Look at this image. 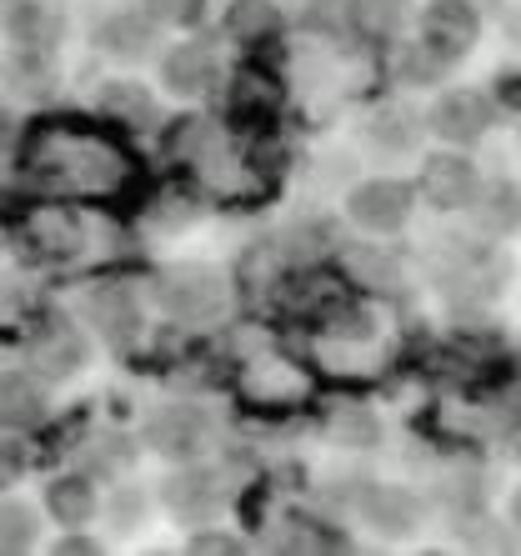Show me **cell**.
Segmentation results:
<instances>
[{
    "label": "cell",
    "mask_w": 521,
    "mask_h": 556,
    "mask_svg": "<svg viewBox=\"0 0 521 556\" xmlns=\"http://www.w3.org/2000/svg\"><path fill=\"white\" fill-rule=\"evenodd\" d=\"M417 181H402V176H366L346 191V220L356 231L377 236V241H391L402 236L417 216Z\"/></svg>",
    "instance_id": "obj_1"
},
{
    "label": "cell",
    "mask_w": 521,
    "mask_h": 556,
    "mask_svg": "<svg viewBox=\"0 0 521 556\" xmlns=\"http://www.w3.org/2000/svg\"><path fill=\"white\" fill-rule=\"evenodd\" d=\"M156 306L170 321H216L226 311V276L206 261H176L156 271Z\"/></svg>",
    "instance_id": "obj_2"
},
{
    "label": "cell",
    "mask_w": 521,
    "mask_h": 556,
    "mask_svg": "<svg viewBox=\"0 0 521 556\" xmlns=\"http://www.w3.org/2000/svg\"><path fill=\"white\" fill-rule=\"evenodd\" d=\"M496 126V101L482 86H446L436 101L427 105V136L456 151H476Z\"/></svg>",
    "instance_id": "obj_3"
},
{
    "label": "cell",
    "mask_w": 521,
    "mask_h": 556,
    "mask_svg": "<svg viewBox=\"0 0 521 556\" xmlns=\"http://www.w3.org/2000/svg\"><path fill=\"white\" fill-rule=\"evenodd\" d=\"M482 166L471 161V151H456V146H436V151L421 155L417 170V195L431 211L456 216V211H471L476 191H482Z\"/></svg>",
    "instance_id": "obj_4"
},
{
    "label": "cell",
    "mask_w": 521,
    "mask_h": 556,
    "mask_svg": "<svg viewBox=\"0 0 521 556\" xmlns=\"http://www.w3.org/2000/svg\"><path fill=\"white\" fill-rule=\"evenodd\" d=\"M482 5L476 0H427L417 15V40L446 65H461L482 40Z\"/></svg>",
    "instance_id": "obj_5"
},
{
    "label": "cell",
    "mask_w": 521,
    "mask_h": 556,
    "mask_svg": "<svg viewBox=\"0 0 521 556\" xmlns=\"http://www.w3.org/2000/svg\"><path fill=\"white\" fill-rule=\"evenodd\" d=\"M161 86H166L176 101H195V96H206L221 86V51H216V40H181V46H170L161 55Z\"/></svg>",
    "instance_id": "obj_6"
},
{
    "label": "cell",
    "mask_w": 521,
    "mask_h": 556,
    "mask_svg": "<svg viewBox=\"0 0 521 556\" xmlns=\"http://www.w3.org/2000/svg\"><path fill=\"white\" fill-rule=\"evenodd\" d=\"M161 36H166L161 21H151L141 5H126V11H111L101 26H96V51L120 61V65H141L156 55Z\"/></svg>",
    "instance_id": "obj_7"
},
{
    "label": "cell",
    "mask_w": 521,
    "mask_h": 556,
    "mask_svg": "<svg viewBox=\"0 0 521 556\" xmlns=\"http://www.w3.org/2000/svg\"><path fill=\"white\" fill-rule=\"evenodd\" d=\"M356 517L366 527L377 531V536H411L421 521V502L411 486H396V481H366L361 492H356Z\"/></svg>",
    "instance_id": "obj_8"
},
{
    "label": "cell",
    "mask_w": 521,
    "mask_h": 556,
    "mask_svg": "<svg viewBox=\"0 0 521 556\" xmlns=\"http://www.w3.org/2000/svg\"><path fill=\"white\" fill-rule=\"evenodd\" d=\"M161 502H166V511L176 521H186V527H211V521L221 517L226 492L211 471L186 466V471H170V477L161 481Z\"/></svg>",
    "instance_id": "obj_9"
},
{
    "label": "cell",
    "mask_w": 521,
    "mask_h": 556,
    "mask_svg": "<svg viewBox=\"0 0 521 556\" xmlns=\"http://www.w3.org/2000/svg\"><path fill=\"white\" fill-rule=\"evenodd\" d=\"M421 136H427V116L411 105H381L361 121V146L377 161H411L421 151Z\"/></svg>",
    "instance_id": "obj_10"
},
{
    "label": "cell",
    "mask_w": 521,
    "mask_h": 556,
    "mask_svg": "<svg viewBox=\"0 0 521 556\" xmlns=\"http://www.w3.org/2000/svg\"><path fill=\"white\" fill-rule=\"evenodd\" d=\"M86 321L96 326V337H101L105 346H130V341L141 337V296L120 281L91 286V296H86Z\"/></svg>",
    "instance_id": "obj_11"
},
{
    "label": "cell",
    "mask_w": 521,
    "mask_h": 556,
    "mask_svg": "<svg viewBox=\"0 0 521 556\" xmlns=\"http://www.w3.org/2000/svg\"><path fill=\"white\" fill-rule=\"evenodd\" d=\"M206 416L195 412L186 402H170L161 412H151L145 421V441H151V452L170 456V462H191V456L206 452Z\"/></svg>",
    "instance_id": "obj_12"
},
{
    "label": "cell",
    "mask_w": 521,
    "mask_h": 556,
    "mask_svg": "<svg viewBox=\"0 0 521 556\" xmlns=\"http://www.w3.org/2000/svg\"><path fill=\"white\" fill-rule=\"evenodd\" d=\"M467 216L476 220V231H482L486 241H517L521 236V181L517 176H492V181H482V191H476Z\"/></svg>",
    "instance_id": "obj_13"
},
{
    "label": "cell",
    "mask_w": 521,
    "mask_h": 556,
    "mask_svg": "<svg viewBox=\"0 0 521 556\" xmlns=\"http://www.w3.org/2000/svg\"><path fill=\"white\" fill-rule=\"evenodd\" d=\"M86 362H91V346H86V337L71 331V326L40 331L36 346H30V371H36L40 381H71V376L86 371Z\"/></svg>",
    "instance_id": "obj_14"
},
{
    "label": "cell",
    "mask_w": 521,
    "mask_h": 556,
    "mask_svg": "<svg viewBox=\"0 0 521 556\" xmlns=\"http://www.w3.org/2000/svg\"><path fill=\"white\" fill-rule=\"evenodd\" d=\"M96 105H101V116H111L116 126H130V130H151L161 121L156 91H151V86H141V80H130V76L101 80Z\"/></svg>",
    "instance_id": "obj_15"
},
{
    "label": "cell",
    "mask_w": 521,
    "mask_h": 556,
    "mask_svg": "<svg viewBox=\"0 0 521 556\" xmlns=\"http://www.w3.org/2000/svg\"><path fill=\"white\" fill-rule=\"evenodd\" d=\"M46 511H51L61 527H91L96 517H101V492H96L91 477H80V471H71V477H55L51 486H46Z\"/></svg>",
    "instance_id": "obj_16"
},
{
    "label": "cell",
    "mask_w": 521,
    "mask_h": 556,
    "mask_svg": "<svg viewBox=\"0 0 521 556\" xmlns=\"http://www.w3.org/2000/svg\"><path fill=\"white\" fill-rule=\"evenodd\" d=\"M346 21L361 40H396L417 21V0H346Z\"/></svg>",
    "instance_id": "obj_17"
},
{
    "label": "cell",
    "mask_w": 521,
    "mask_h": 556,
    "mask_svg": "<svg viewBox=\"0 0 521 556\" xmlns=\"http://www.w3.org/2000/svg\"><path fill=\"white\" fill-rule=\"evenodd\" d=\"M46 416V391L30 371H0V427L26 431Z\"/></svg>",
    "instance_id": "obj_18"
},
{
    "label": "cell",
    "mask_w": 521,
    "mask_h": 556,
    "mask_svg": "<svg viewBox=\"0 0 521 556\" xmlns=\"http://www.w3.org/2000/svg\"><path fill=\"white\" fill-rule=\"evenodd\" d=\"M326 437L336 441V446H346V452H371V446H381L386 427H381V416L366 402H341L326 416Z\"/></svg>",
    "instance_id": "obj_19"
},
{
    "label": "cell",
    "mask_w": 521,
    "mask_h": 556,
    "mask_svg": "<svg viewBox=\"0 0 521 556\" xmlns=\"http://www.w3.org/2000/svg\"><path fill=\"white\" fill-rule=\"evenodd\" d=\"M221 26L236 46H260V40L281 36V5L276 0H231Z\"/></svg>",
    "instance_id": "obj_20"
},
{
    "label": "cell",
    "mask_w": 521,
    "mask_h": 556,
    "mask_svg": "<svg viewBox=\"0 0 521 556\" xmlns=\"http://www.w3.org/2000/svg\"><path fill=\"white\" fill-rule=\"evenodd\" d=\"M346 271H352L361 286H396L402 281L396 256L381 251V247H371V241H352V247H346Z\"/></svg>",
    "instance_id": "obj_21"
},
{
    "label": "cell",
    "mask_w": 521,
    "mask_h": 556,
    "mask_svg": "<svg viewBox=\"0 0 521 556\" xmlns=\"http://www.w3.org/2000/svg\"><path fill=\"white\" fill-rule=\"evenodd\" d=\"M456 65H446L436 51H427V46H402V61H396V76H402V86H421V91H431V86H446V76H452Z\"/></svg>",
    "instance_id": "obj_22"
},
{
    "label": "cell",
    "mask_w": 521,
    "mask_h": 556,
    "mask_svg": "<svg viewBox=\"0 0 521 556\" xmlns=\"http://www.w3.org/2000/svg\"><path fill=\"white\" fill-rule=\"evenodd\" d=\"M101 511L111 521V531H136L151 511V496L141 486H111V496H101Z\"/></svg>",
    "instance_id": "obj_23"
},
{
    "label": "cell",
    "mask_w": 521,
    "mask_h": 556,
    "mask_svg": "<svg viewBox=\"0 0 521 556\" xmlns=\"http://www.w3.org/2000/svg\"><path fill=\"white\" fill-rule=\"evenodd\" d=\"M55 30H61V21H55L46 5H21V11L11 15V36H15V46H26V51H46Z\"/></svg>",
    "instance_id": "obj_24"
},
{
    "label": "cell",
    "mask_w": 521,
    "mask_h": 556,
    "mask_svg": "<svg viewBox=\"0 0 521 556\" xmlns=\"http://www.w3.org/2000/svg\"><path fill=\"white\" fill-rule=\"evenodd\" d=\"M30 236H36V247H40V251H51V256H71V251L80 247L76 220L61 216V211H46V216H36Z\"/></svg>",
    "instance_id": "obj_25"
},
{
    "label": "cell",
    "mask_w": 521,
    "mask_h": 556,
    "mask_svg": "<svg viewBox=\"0 0 521 556\" xmlns=\"http://www.w3.org/2000/svg\"><path fill=\"white\" fill-rule=\"evenodd\" d=\"M206 5L211 0H141V11L166 30H195L206 21Z\"/></svg>",
    "instance_id": "obj_26"
},
{
    "label": "cell",
    "mask_w": 521,
    "mask_h": 556,
    "mask_svg": "<svg viewBox=\"0 0 521 556\" xmlns=\"http://www.w3.org/2000/svg\"><path fill=\"white\" fill-rule=\"evenodd\" d=\"M36 546V511L21 502L0 506V552H26Z\"/></svg>",
    "instance_id": "obj_27"
},
{
    "label": "cell",
    "mask_w": 521,
    "mask_h": 556,
    "mask_svg": "<svg viewBox=\"0 0 521 556\" xmlns=\"http://www.w3.org/2000/svg\"><path fill=\"white\" fill-rule=\"evenodd\" d=\"M486 96L496 101V116H521V65H496Z\"/></svg>",
    "instance_id": "obj_28"
},
{
    "label": "cell",
    "mask_w": 521,
    "mask_h": 556,
    "mask_svg": "<svg viewBox=\"0 0 521 556\" xmlns=\"http://www.w3.org/2000/svg\"><path fill=\"white\" fill-rule=\"evenodd\" d=\"M301 26L321 30V36H336L341 26H352V21H346V0H312V5L301 11Z\"/></svg>",
    "instance_id": "obj_29"
},
{
    "label": "cell",
    "mask_w": 521,
    "mask_h": 556,
    "mask_svg": "<svg viewBox=\"0 0 521 556\" xmlns=\"http://www.w3.org/2000/svg\"><path fill=\"white\" fill-rule=\"evenodd\" d=\"M191 552H246V542H236V536H226V531H195Z\"/></svg>",
    "instance_id": "obj_30"
},
{
    "label": "cell",
    "mask_w": 521,
    "mask_h": 556,
    "mask_svg": "<svg viewBox=\"0 0 521 556\" xmlns=\"http://www.w3.org/2000/svg\"><path fill=\"white\" fill-rule=\"evenodd\" d=\"M55 552H101V542H96V536H61Z\"/></svg>",
    "instance_id": "obj_31"
},
{
    "label": "cell",
    "mask_w": 521,
    "mask_h": 556,
    "mask_svg": "<svg viewBox=\"0 0 521 556\" xmlns=\"http://www.w3.org/2000/svg\"><path fill=\"white\" fill-rule=\"evenodd\" d=\"M507 521H511V531H517V536H521V486L507 496Z\"/></svg>",
    "instance_id": "obj_32"
},
{
    "label": "cell",
    "mask_w": 521,
    "mask_h": 556,
    "mask_svg": "<svg viewBox=\"0 0 521 556\" xmlns=\"http://www.w3.org/2000/svg\"><path fill=\"white\" fill-rule=\"evenodd\" d=\"M507 30H511V40H517V46H521V5H517V11H511V21H507Z\"/></svg>",
    "instance_id": "obj_33"
}]
</instances>
